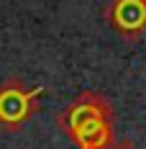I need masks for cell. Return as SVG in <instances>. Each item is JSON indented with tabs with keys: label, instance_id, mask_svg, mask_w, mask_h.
<instances>
[{
	"label": "cell",
	"instance_id": "cell-1",
	"mask_svg": "<svg viewBox=\"0 0 146 149\" xmlns=\"http://www.w3.org/2000/svg\"><path fill=\"white\" fill-rule=\"evenodd\" d=\"M59 129L72 139L80 149H110L116 144L113 139V103L95 90L82 93L69 108L59 113Z\"/></svg>",
	"mask_w": 146,
	"mask_h": 149
},
{
	"label": "cell",
	"instance_id": "cell-2",
	"mask_svg": "<svg viewBox=\"0 0 146 149\" xmlns=\"http://www.w3.org/2000/svg\"><path fill=\"white\" fill-rule=\"evenodd\" d=\"M39 93L41 88L26 90L21 80H8L0 88V123H5L8 129H18L21 123H26L39 108Z\"/></svg>",
	"mask_w": 146,
	"mask_h": 149
},
{
	"label": "cell",
	"instance_id": "cell-3",
	"mask_svg": "<svg viewBox=\"0 0 146 149\" xmlns=\"http://www.w3.org/2000/svg\"><path fill=\"white\" fill-rule=\"evenodd\" d=\"M105 18L126 41H138L146 31V3L144 0H113L105 8Z\"/></svg>",
	"mask_w": 146,
	"mask_h": 149
},
{
	"label": "cell",
	"instance_id": "cell-4",
	"mask_svg": "<svg viewBox=\"0 0 146 149\" xmlns=\"http://www.w3.org/2000/svg\"><path fill=\"white\" fill-rule=\"evenodd\" d=\"M110 149H138V147L133 144L131 139H120V141H116V144H113Z\"/></svg>",
	"mask_w": 146,
	"mask_h": 149
},
{
	"label": "cell",
	"instance_id": "cell-5",
	"mask_svg": "<svg viewBox=\"0 0 146 149\" xmlns=\"http://www.w3.org/2000/svg\"><path fill=\"white\" fill-rule=\"evenodd\" d=\"M144 3H146V0H144Z\"/></svg>",
	"mask_w": 146,
	"mask_h": 149
}]
</instances>
